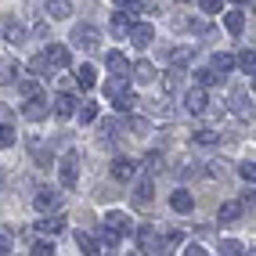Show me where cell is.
<instances>
[{
    "label": "cell",
    "instance_id": "45",
    "mask_svg": "<svg viewBox=\"0 0 256 256\" xmlns=\"http://www.w3.org/2000/svg\"><path fill=\"white\" fill-rule=\"evenodd\" d=\"M148 166H152V170L162 166V156H159V152H152V156H148Z\"/></svg>",
    "mask_w": 256,
    "mask_h": 256
},
{
    "label": "cell",
    "instance_id": "42",
    "mask_svg": "<svg viewBox=\"0 0 256 256\" xmlns=\"http://www.w3.org/2000/svg\"><path fill=\"white\" fill-rule=\"evenodd\" d=\"M130 130H138V134H148V119H141V116H130Z\"/></svg>",
    "mask_w": 256,
    "mask_h": 256
},
{
    "label": "cell",
    "instance_id": "33",
    "mask_svg": "<svg viewBox=\"0 0 256 256\" xmlns=\"http://www.w3.org/2000/svg\"><path fill=\"white\" fill-rule=\"evenodd\" d=\"M220 252H224V256H242L246 246H242V242H234V238H224V242H220Z\"/></svg>",
    "mask_w": 256,
    "mask_h": 256
},
{
    "label": "cell",
    "instance_id": "25",
    "mask_svg": "<svg viewBox=\"0 0 256 256\" xmlns=\"http://www.w3.org/2000/svg\"><path fill=\"white\" fill-rule=\"evenodd\" d=\"M231 69H234V58L228 54V50H216V54H213V72L224 76V72H231Z\"/></svg>",
    "mask_w": 256,
    "mask_h": 256
},
{
    "label": "cell",
    "instance_id": "13",
    "mask_svg": "<svg viewBox=\"0 0 256 256\" xmlns=\"http://www.w3.org/2000/svg\"><path fill=\"white\" fill-rule=\"evenodd\" d=\"M105 65H108L112 76H130V62H126L123 50H108V54H105Z\"/></svg>",
    "mask_w": 256,
    "mask_h": 256
},
{
    "label": "cell",
    "instance_id": "37",
    "mask_svg": "<svg viewBox=\"0 0 256 256\" xmlns=\"http://www.w3.org/2000/svg\"><path fill=\"white\" fill-rule=\"evenodd\" d=\"M14 249V238H11V231L8 228H0V256H8Z\"/></svg>",
    "mask_w": 256,
    "mask_h": 256
},
{
    "label": "cell",
    "instance_id": "4",
    "mask_svg": "<svg viewBox=\"0 0 256 256\" xmlns=\"http://www.w3.org/2000/svg\"><path fill=\"white\" fill-rule=\"evenodd\" d=\"M72 44L83 47V50H98V47H101V32H98L94 26H76V29H72Z\"/></svg>",
    "mask_w": 256,
    "mask_h": 256
},
{
    "label": "cell",
    "instance_id": "44",
    "mask_svg": "<svg viewBox=\"0 0 256 256\" xmlns=\"http://www.w3.org/2000/svg\"><path fill=\"white\" fill-rule=\"evenodd\" d=\"M198 8L206 11V14H216L220 11V0H198Z\"/></svg>",
    "mask_w": 256,
    "mask_h": 256
},
{
    "label": "cell",
    "instance_id": "14",
    "mask_svg": "<svg viewBox=\"0 0 256 256\" xmlns=\"http://www.w3.org/2000/svg\"><path fill=\"white\" fill-rule=\"evenodd\" d=\"M130 76H134V83L148 87V83H156V65H152V62H138V65H130Z\"/></svg>",
    "mask_w": 256,
    "mask_h": 256
},
{
    "label": "cell",
    "instance_id": "11",
    "mask_svg": "<svg viewBox=\"0 0 256 256\" xmlns=\"http://www.w3.org/2000/svg\"><path fill=\"white\" fill-rule=\"evenodd\" d=\"M105 228H112L119 238H123V234H130L134 231V220L126 216V213H119V210H112V213H105Z\"/></svg>",
    "mask_w": 256,
    "mask_h": 256
},
{
    "label": "cell",
    "instance_id": "46",
    "mask_svg": "<svg viewBox=\"0 0 256 256\" xmlns=\"http://www.w3.org/2000/svg\"><path fill=\"white\" fill-rule=\"evenodd\" d=\"M184 252H188V256H206V249H202V246H188Z\"/></svg>",
    "mask_w": 256,
    "mask_h": 256
},
{
    "label": "cell",
    "instance_id": "41",
    "mask_svg": "<svg viewBox=\"0 0 256 256\" xmlns=\"http://www.w3.org/2000/svg\"><path fill=\"white\" fill-rule=\"evenodd\" d=\"M238 174H242V177H246V180H249V184H252V180H256V166H252V162H249V159H246V162H242V166H238Z\"/></svg>",
    "mask_w": 256,
    "mask_h": 256
},
{
    "label": "cell",
    "instance_id": "30",
    "mask_svg": "<svg viewBox=\"0 0 256 256\" xmlns=\"http://www.w3.org/2000/svg\"><path fill=\"white\" fill-rule=\"evenodd\" d=\"M14 76H18V65H14L11 58H0V83H11Z\"/></svg>",
    "mask_w": 256,
    "mask_h": 256
},
{
    "label": "cell",
    "instance_id": "27",
    "mask_svg": "<svg viewBox=\"0 0 256 256\" xmlns=\"http://www.w3.org/2000/svg\"><path fill=\"white\" fill-rule=\"evenodd\" d=\"M192 58H195V47H177V50H170V62H174L177 69H180V65H192Z\"/></svg>",
    "mask_w": 256,
    "mask_h": 256
},
{
    "label": "cell",
    "instance_id": "6",
    "mask_svg": "<svg viewBox=\"0 0 256 256\" xmlns=\"http://www.w3.org/2000/svg\"><path fill=\"white\" fill-rule=\"evenodd\" d=\"M32 206H36L40 213H54L62 206V192H58V188H40L36 198H32Z\"/></svg>",
    "mask_w": 256,
    "mask_h": 256
},
{
    "label": "cell",
    "instance_id": "12",
    "mask_svg": "<svg viewBox=\"0 0 256 256\" xmlns=\"http://www.w3.org/2000/svg\"><path fill=\"white\" fill-rule=\"evenodd\" d=\"M231 108H234V116H242V119H252V98H249V90H231Z\"/></svg>",
    "mask_w": 256,
    "mask_h": 256
},
{
    "label": "cell",
    "instance_id": "10",
    "mask_svg": "<svg viewBox=\"0 0 256 256\" xmlns=\"http://www.w3.org/2000/svg\"><path fill=\"white\" fill-rule=\"evenodd\" d=\"M44 58H47V65H50V69H65V65L72 62L69 47H62V44H50V47L44 50Z\"/></svg>",
    "mask_w": 256,
    "mask_h": 256
},
{
    "label": "cell",
    "instance_id": "16",
    "mask_svg": "<svg viewBox=\"0 0 256 256\" xmlns=\"http://www.w3.org/2000/svg\"><path fill=\"white\" fill-rule=\"evenodd\" d=\"M29 152H32V162L36 166H50L54 162V156H50V148H44L36 138H29Z\"/></svg>",
    "mask_w": 256,
    "mask_h": 256
},
{
    "label": "cell",
    "instance_id": "22",
    "mask_svg": "<svg viewBox=\"0 0 256 256\" xmlns=\"http://www.w3.org/2000/svg\"><path fill=\"white\" fill-rule=\"evenodd\" d=\"M76 83H80V90H90L94 83H98V69H94V65H80V72H76Z\"/></svg>",
    "mask_w": 256,
    "mask_h": 256
},
{
    "label": "cell",
    "instance_id": "18",
    "mask_svg": "<svg viewBox=\"0 0 256 256\" xmlns=\"http://www.w3.org/2000/svg\"><path fill=\"white\" fill-rule=\"evenodd\" d=\"M170 206H174L177 213H192L195 198H192V192H174V195H170Z\"/></svg>",
    "mask_w": 256,
    "mask_h": 256
},
{
    "label": "cell",
    "instance_id": "31",
    "mask_svg": "<svg viewBox=\"0 0 256 256\" xmlns=\"http://www.w3.org/2000/svg\"><path fill=\"white\" fill-rule=\"evenodd\" d=\"M98 119V105L94 101H80V123H94Z\"/></svg>",
    "mask_w": 256,
    "mask_h": 256
},
{
    "label": "cell",
    "instance_id": "2",
    "mask_svg": "<svg viewBox=\"0 0 256 256\" xmlns=\"http://www.w3.org/2000/svg\"><path fill=\"white\" fill-rule=\"evenodd\" d=\"M130 184H134V202H138V206H152V202H156V180H152L148 174H134L130 177Z\"/></svg>",
    "mask_w": 256,
    "mask_h": 256
},
{
    "label": "cell",
    "instance_id": "5",
    "mask_svg": "<svg viewBox=\"0 0 256 256\" xmlns=\"http://www.w3.org/2000/svg\"><path fill=\"white\" fill-rule=\"evenodd\" d=\"M26 119H32V123H36V119H47V112H50V101H47V94H29V101H26Z\"/></svg>",
    "mask_w": 256,
    "mask_h": 256
},
{
    "label": "cell",
    "instance_id": "20",
    "mask_svg": "<svg viewBox=\"0 0 256 256\" xmlns=\"http://www.w3.org/2000/svg\"><path fill=\"white\" fill-rule=\"evenodd\" d=\"M238 216H242V202H224V206H220V213H216L220 224H234Z\"/></svg>",
    "mask_w": 256,
    "mask_h": 256
},
{
    "label": "cell",
    "instance_id": "1",
    "mask_svg": "<svg viewBox=\"0 0 256 256\" xmlns=\"http://www.w3.org/2000/svg\"><path fill=\"white\" fill-rule=\"evenodd\" d=\"M105 98L112 101L119 112H134V105H141V101L130 94V80H126V76H112V80H105Z\"/></svg>",
    "mask_w": 256,
    "mask_h": 256
},
{
    "label": "cell",
    "instance_id": "8",
    "mask_svg": "<svg viewBox=\"0 0 256 256\" xmlns=\"http://www.w3.org/2000/svg\"><path fill=\"white\" fill-rule=\"evenodd\" d=\"M206 105H210V101H206V87H192V90L184 94V112L188 116H202Z\"/></svg>",
    "mask_w": 256,
    "mask_h": 256
},
{
    "label": "cell",
    "instance_id": "40",
    "mask_svg": "<svg viewBox=\"0 0 256 256\" xmlns=\"http://www.w3.org/2000/svg\"><path fill=\"white\" fill-rule=\"evenodd\" d=\"M18 90H22V98H29V94L40 90V83H36V80H18Z\"/></svg>",
    "mask_w": 256,
    "mask_h": 256
},
{
    "label": "cell",
    "instance_id": "28",
    "mask_svg": "<svg viewBox=\"0 0 256 256\" xmlns=\"http://www.w3.org/2000/svg\"><path fill=\"white\" fill-rule=\"evenodd\" d=\"M62 228H65V224H62V216H47V220H40V224H36V231L47 234V238H50V234H58Z\"/></svg>",
    "mask_w": 256,
    "mask_h": 256
},
{
    "label": "cell",
    "instance_id": "7",
    "mask_svg": "<svg viewBox=\"0 0 256 256\" xmlns=\"http://www.w3.org/2000/svg\"><path fill=\"white\" fill-rule=\"evenodd\" d=\"M126 36H130V44L138 47V50H144V47H152V40H156V29H152L148 22H134Z\"/></svg>",
    "mask_w": 256,
    "mask_h": 256
},
{
    "label": "cell",
    "instance_id": "43",
    "mask_svg": "<svg viewBox=\"0 0 256 256\" xmlns=\"http://www.w3.org/2000/svg\"><path fill=\"white\" fill-rule=\"evenodd\" d=\"M32 72H40V76H44V72H50V65H47V58H44V54H40V58H32Z\"/></svg>",
    "mask_w": 256,
    "mask_h": 256
},
{
    "label": "cell",
    "instance_id": "23",
    "mask_svg": "<svg viewBox=\"0 0 256 256\" xmlns=\"http://www.w3.org/2000/svg\"><path fill=\"white\" fill-rule=\"evenodd\" d=\"M76 246H80V252H87V256H98V252H101L98 238H90L87 231H76Z\"/></svg>",
    "mask_w": 256,
    "mask_h": 256
},
{
    "label": "cell",
    "instance_id": "38",
    "mask_svg": "<svg viewBox=\"0 0 256 256\" xmlns=\"http://www.w3.org/2000/svg\"><path fill=\"white\" fill-rule=\"evenodd\" d=\"M29 252H32V256H50V252H54V242H50V238H47V242H32Z\"/></svg>",
    "mask_w": 256,
    "mask_h": 256
},
{
    "label": "cell",
    "instance_id": "47",
    "mask_svg": "<svg viewBox=\"0 0 256 256\" xmlns=\"http://www.w3.org/2000/svg\"><path fill=\"white\" fill-rule=\"evenodd\" d=\"M234 4H242V0H234Z\"/></svg>",
    "mask_w": 256,
    "mask_h": 256
},
{
    "label": "cell",
    "instance_id": "17",
    "mask_svg": "<svg viewBox=\"0 0 256 256\" xmlns=\"http://www.w3.org/2000/svg\"><path fill=\"white\" fill-rule=\"evenodd\" d=\"M108 32H112V36H126V32H130V14L126 11H116L112 22H108Z\"/></svg>",
    "mask_w": 256,
    "mask_h": 256
},
{
    "label": "cell",
    "instance_id": "26",
    "mask_svg": "<svg viewBox=\"0 0 256 256\" xmlns=\"http://www.w3.org/2000/svg\"><path fill=\"white\" fill-rule=\"evenodd\" d=\"M4 40H8V44H22V40H26V26H22V22H8V26H4Z\"/></svg>",
    "mask_w": 256,
    "mask_h": 256
},
{
    "label": "cell",
    "instance_id": "19",
    "mask_svg": "<svg viewBox=\"0 0 256 256\" xmlns=\"http://www.w3.org/2000/svg\"><path fill=\"white\" fill-rule=\"evenodd\" d=\"M72 112H76V101H72V94H69V90H65V94H58V98H54V116L69 119Z\"/></svg>",
    "mask_w": 256,
    "mask_h": 256
},
{
    "label": "cell",
    "instance_id": "24",
    "mask_svg": "<svg viewBox=\"0 0 256 256\" xmlns=\"http://www.w3.org/2000/svg\"><path fill=\"white\" fill-rule=\"evenodd\" d=\"M47 14H50V18H69L72 4H69V0H47Z\"/></svg>",
    "mask_w": 256,
    "mask_h": 256
},
{
    "label": "cell",
    "instance_id": "15",
    "mask_svg": "<svg viewBox=\"0 0 256 256\" xmlns=\"http://www.w3.org/2000/svg\"><path fill=\"white\" fill-rule=\"evenodd\" d=\"M134 174H138V162H134V159H123V156L112 159V177L116 180H130Z\"/></svg>",
    "mask_w": 256,
    "mask_h": 256
},
{
    "label": "cell",
    "instance_id": "32",
    "mask_svg": "<svg viewBox=\"0 0 256 256\" xmlns=\"http://www.w3.org/2000/svg\"><path fill=\"white\" fill-rule=\"evenodd\" d=\"M14 141H18V134H14L11 123H0V148H11Z\"/></svg>",
    "mask_w": 256,
    "mask_h": 256
},
{
    "label": "cell",
    "instance_id": "29",
    "mask_svg": "<svg viewBox=\"0 0 256 256\" xmlns=\"http://www.w3.org/2000/svg\"><path fill=\"white\" fill-rule=\"evenodd\" d=\"M238 69H242L246 76H252V72H256V54H252V47L238 54Z\"/></svg>",
    "mask_w": 256,
    "mask_h": 256
},
{
    "label": "cell",
    "instance_id": "35",
    "mask_svg": "<svg viewBox=\"0 0 256 256\" xmlns=\"http://www.w3.org/2000/svg\"><path fill=\"white\" fill-rule=\"evenodd\" d=\"M98 246H101V249H116V246H119V234H116L112 228H105V231H101V238H98Z\"/></svg>",
    "mask_w": 256,
    "mask_h": 256
},
{
    "label": "cell",
    "instance_id": "3",
    "mask_svg": "<svg viewBox=\"0 0 256 256\" xmlns=\"http://www.w3.org/2000/svg\"><path fill=\"white\" fill-rule=\"evenodd\" d=\"M58 177H62V188H76V180H80V156L76 152L58 159Z\"/></svg>",
    "mask_w": 256,
    "mask_h": 256
},
{
    "label": "cell",
    "instance_id": "9",
    "mask_svg": "<svg viewBox=\"0 0 256 256\" xmlns=\"http://www.w3.org/2000/svg\"><path fill=\"white\" fill-rule=\"evenodd\" d=\"M138 242H141V252H152V256L162 252V246H166L156 228H138Z\"/></svg>",
    "mask_w": 256,
    "mask_h": 256
},
{
    "label": "cell",
    "instance_id": "48",
    "mask_svg": "<svg viewBox=\"0 0 256 256\" xmlns=\"http://www.w3.org/2000/svg\"><path fill=\"white\" fill-rule=\"evenodd\" d=\"M180 4H188V0H180Z\"/></svg>",
    "mask_w": 256,
    "mask_h": 256
},
{
    "label": "cell",
    "instance_id": "21",
    "mask_svg": "<svg viewBox=\"0 0 256 256\" xmlns=\"http://www.w3.org/2000/svg\"><path fill=\"white\" fill-rule=\"evenodd\" d=\"M224 26H228L231 36H242V29H246V14H242V11H228V14H224Z\"/></svg>",
    "mask_w": 256,
    "mask_h": 256
},
{
    "label": "cell",
    "instance_id": "36",
    "mask_svg": "<svg viewBox=\"0 0 256 256\" xmlns=\"http://www.w3.org/2000/svg\"><path fill=\"white\" fill-rule=\"evenodd\" d=\"M195 83H198V87H213V83H216V72H213V69H198V72H195Z\"/></svg>",
    "mask_w": 256,
    "mask_h": 256
},
{
    "label": "cell",
    "instance_id": "34",
    "mask_svg": "<svg viewBox=\"0 0 256 256\" xmlns=\"http://www.w3.org/2000/svg\"><path fill=\"white\" fill-rule=\"evenodd\" d=\"M192 141H195V144H216V141H220V134H213V130H195V134H192Z\"/></svg>",
    "mask_w": 256,
    "mask_h": 256
},
{
    "label": "cell",
    "instance_id": "39",
    "mask_svg": "<svg viewBox=\"0 0 256 256\" xmlns=\"http://www.w3.org/2000/svg\"><path fill=\"white\" fill-rule=\"evenodd\" d=\"M119 8H123L126 14H138V11H144V0H116Z\"/></svg>",
    "mask_w": 256,
    "mask_h": 256
}]
</instances>
